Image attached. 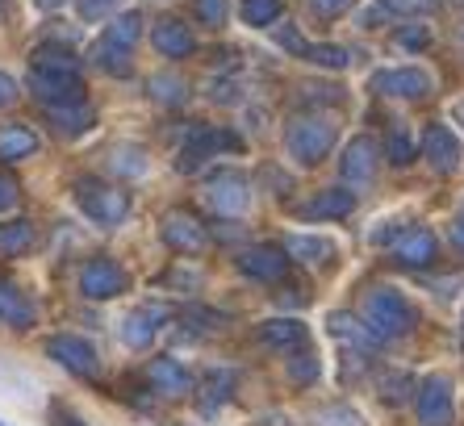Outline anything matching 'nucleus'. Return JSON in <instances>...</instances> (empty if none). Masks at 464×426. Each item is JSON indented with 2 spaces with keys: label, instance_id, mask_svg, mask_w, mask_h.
<instances>
[{
  "label": "nucleus",
  "instance_id": "f257e3e1",
  "mask_svg": "<svg viewBox=\"0 0 464 426\" xmlns=\"http://www.w3.org/2000/svg\"><path fill=\"white\" fill-rule=\"evenodd\" d=\"M364 326L377 334L381 343L385 339H401V334H411L419 326V314L406 297H401L398 288H368L364 293Z\"/></svg>",
  "mask_w": 464,
  "mask_h": 426
},
{
  "label": "nucleus",
  "instance_id": "f03ea898",
  "mask_svg": "<svg viewBox=\"0 0 464 426\" xmlns=\"http://www.w3.org/2000/svg\"><path fill=\"white\" fill-rule=\"evenodd\" d=\"M285 147H289V155L297 163L314 168V163H323L326 155H331V147H335V126L326 118H318V113L293 118L289 130H285Z\"/></svg>",
  "mask_w": 464,
  "mask_h": 426
},
{
  "label": "nucleus",
  "instance_id": "7ed1b4c3",
  "mask_svg": "<svg viewBox=\"0 0 464 426\" xmlns=\"http://www.w3.org/2000/svg\"><path fill=\"white\" fill-rule=\"evenodd\" d=\"M76 201L97 226H118V222H126V213H130L126 192L113 189V184H105V180H97V176H80L76 180Z\"/></svg>",
  "mask_w": 464,
  "mask_h": 426
},
{
  "label": "nucleus",
  "instance_id": "20e7f679",
  "mask_svg": "<svg viewBox=\"0 0 464 426\" xmlns=\"http://www.w3.org/2000/svg\"><path fill=\"white\" fill-rule=\"evenodd\" d=\"M222 150H243V139H238L235 130L193 126V130H188V139H184V147H180V160H176V168L188 176V171H197L201 163H209L214 155H222Z\"/></svg>",
  "mask_w": 464,
  "mask_h": 426
},
{
  "label": "nucleus",
  "instance_id": "39448f33",
  "mask_svg": "<svg viewBox=\"0 0 464 426\" xmlns=\"http://www.w3.org/2000/svg\"><path fill=\"white\" fill-rule=\"evenodd\" d=\"M80 293H84L88 301H113L126 293V272H121L118 259L109 256H97L88 259L84 267H80Z\"/></svg>",
  "mask_w": 464,
  "mask_h": 426
},
{
  "label": "nucleus",
  "instance_id": "423d86ee",
  "mask_svg": "<svg viewBox=\"0 0 464 426\" xmlns=\"http://www.w3.org/2000/svg\"><path fill=\"white\" fill-rule=\"evenodd\" d=\"M206 201H209V209L222 213V218H238V213L251 205V180L243 171H218L206 184Z\"/></svg>",
  "mask_w": 464,
  "mask_h": 426
},
{
  "label": "nucleus",
  "instance_id": "0eeeda50",
  "mask_svg": "<svg viewBox=\"0 0 464 426\" xmlns=\"http://www.w3.org/2000/svg\"><path fill=\"white\" fill-rule=\"evenodd\" d=\"M46 355H51L59 368H67L72 376H84V381H92L97 376V347L88 339H80V334H51L46 339Z\"/></svg>",
  "mask_w": 464,
  "mask_h": 426
},
{
  "label": "nucleus",
  "instance_id": "6e6552de",
  "mask_svg": "<svg viewBox=\"0 0 464 426\" xmlns=\"http://www.w3.org/2000/svg\"><path fill=\"white\" fill-rule=\"evenodd\" d=\"M160 235L172 251H184V256H197L209 243V230L201 226V218L193 209H168L160 222Z\"/></svg>",
  "mask_w": 464,
  "mask_h": 426
},
{
  "label": "nucleus",
  "instance_id": "1a4fd4ad",
  "mask_svg": "<svg viewBox=\"0 0 464 426\" xmlns=\"http://www.w3.org/2000/svg\"><path fill=\"white\" fill-rule=\"evenodd\" d=\"M30 92L43 105H72L84 101V80L80 72H46V67H30Z\"/></svg>",
  "mask_w": 464,
  "mask_h": 426
},
{
  "label": "nucleus",
  "instance_id": "9d476101",
  "mask_svg": "<svg viewBox=\"0 0 464 426\" xmlns=\"http://www.w3.org/2000/svg\"><path fill=\"white\" fill-rule=\"evenodd\" d=\"M414 405H419V422L422 426H452V418H456L452 381H448V376H427V381L419 384Z\"/></svg>",
  "mask_w": 464,
  "mask_h": 426
},
{
  "label": "nucleus",
  "instance_id": "9b49d317",
  "mask_svg": "<svg viewBox=\"0 0 464 426\" xmlns=\"http://www.w3.org/2000/svg\"><path fill=\"white\" fill-rule=\"evenodd\" d=\"M372 92L377 96H398V101H422V96H431V75L419 72V67L377 72L372 75Z\"/></svg>",
  "mask_w": 464,
  "mask_h": 426
},
{
  "label": "nucleus",
  "instance_id": "f8f14e48",
  "mask_svg": "<svg viewBox=\"0 0 464 426\" xmlns=\"http://www.w3.org/2000/svg\"><path fill=\"white\" fill-rule=\"evenodd\" d=\"M377 163H381V142L368 139V134H360V139L347 142L339 171H343L347 184H372V176H377Z\"/></svg>",
  "mask_w": 464,
  "mask_h": 426
},
{
  "label": "nucleus",
  "instance_id": "ddd939ff",
  "mask_svg": "<svg viewBox=\"0 0 464 426\" xmlns=\"http://www.w3.org/2000/svg\"><path fill=\"white\" fill-rule=\"evenodd\" d=\"M422 155H427V163H431L435 171H456L460 168V160H464V147H460V139H456L448 126H440V121H431L427 126V134H422Z\"/></svg>",
  "mask_w": 464,
  "mask_h": 426
},
{
  "label": "nucleus",
  "instance_id": "4468645a",
  "mask_svg": "<svg viewBox=\"0 0 464 426\" xmlns=\"http://www.w3.org/2000/svg\"><path fill=\"white\" fill-rule=\"evenodd\" d=\"M172 318L163 305H139V309H130L126 322H121V343L126 347H134V352H142V347H151L155 334H160V326Z\"/></svg>",
  "mask_w": 464,
  "mask_h": 426
},
{
  "label": "nucleus",
  "instance_id": "2eb2a0df",
  "mask_svg": "<svg viewBox=\"0 0 464 426\" xmlns=\"http://www.w3.org/2000/svg\"><path fill=\"white\" fill-rule=\"evenodd\" d=\"M147 384L160 397H184L193 393V373L180 360H172V355H160V360L147 363Z\"/></svg>",
  "mask_w": 464,
  "mask_h": 426
},
{
  "label": "nucleus",
  "instance_id": "dca6fc26",
  "mask_svg": "<svg viewBox=\"0 0 464 426\" xmlns=\"http://www.w3.org/2000/svg\"><path fill=\"white\" fill-rule=\"evenodd\" d=\"M238 267H243L251 280L276 285V280H285V272H289V256H285V247H247V251L238 256Z\"/></svg>",
  "mask_w": 464,
  "mask_h": 426
},
{
  "label": "nucleus",
  "instance_id": "f3484780",
  "mask_svg": "<svg viewBox=\"0 0 464 426\" xmlns=\"http://www.w3.org/2000/svg\"><path fill=\"white\" fill-rule=\"evenodd\" d=\"M435 251H440V243H435V235L427 230V226H411V230H401L398 243H393V259H398L401 267L435 264Z\"/></svg>",
  "mask_w": 464,
  "mask_h": 426
},
{
  "label": "nucleus",
  "instance_id": "a211bd4d",
  "mask_svg": "<svg viewBox=\"0 0 464 426\" xmlns=\"http://www.w3.org/2000/svg\"><path fill=\"white\" fill-rule=\"evenodd\" d=\"M151 43H155V51H160L163 59H188L193 46H197V38H193V30H188L180 17H160L155 30H151Z\"/></svg>",
  "mask_w": 464,
  "mask_h": 426
},
{
  "label": "nucleus",
  "instance_id": "6ab92c4d",
  "mask_svg": "<svg viewBox=\"0 0 464 426\" xmlns=\"http://www.w3.org/2000/svg\"><path fill=\"white\" fill-rule=\"evenodd\" d=\"M352 209H356V192H347V189H323V192H314L310 201L293 205V213L310 218V222H318V218H347Z\"/></svg>",
  "mask_w": 464,
  "mask_h": 426
},
{
  "label": "nucleus",
  "instance_id": "aec40b11",
  "mask_svg": "<svg viewBox=\"0 0 464 426\" xmlns=\"http://www.w3.org/2000/svg\"><path fill=\"white\" fill-rule=\"evenodd\" d=\"M0 322H5V326H17V331L34 326V301L5 276H0Z\"/></svg>",
  "mask_w": 464,
  "mask_h": 426
},
{
  "label": "nucleus",
  "instance_id": "412c9836",
  "mask_svg": "<svg viewBox=\"0 0 464 426\" xmlns=\"http://www.w3.org/2000/svg\"><path fill=\"white\" fill-rule=\"evenodd\" d=\"M38 134H34L30 126H22V121H9V126H0V160L5 163H17V160H30V155H38Z\"/></svg>",
  "mask_w": 464,
  "mask_h": 426
},
{
  "label": "nucleus",
  "instance_id": "4be33fe9",
  "mask_svg": "<svg viewBox=\"0 0 464 426\" xmlns=\"http://www.w3.org/2000/svg\"><path fill=\"white\" fill-rule=\"evenodd\" d=\"M46 118H51V126L63 134V139H76V134H84L88 126H92V109H88V101H72V105H46Z\"/></svg>",
  "mask_w": 464,
  "mask_h": 426
},
{
  "label": "nucleus",
  "instance_id": "5701e85b",
  "mask_svg": "<svg viewBox=\"0 0 464 426\" xmlns=\"http://www.w3.org/2000/svg\"><path fill=\"white\" fill-rule=\"evenodd\" d=\"M326 331H331V339H339V343H352V347H356V352H372V347H377V334L368 331L364 322H356L352 318V314H331V318H326Z\"/></svg>",
  "mask_w": 464,
  "mask_h": 426
},
{
  "label": "nucleus",
  "instance_id": "b1692460",
  "mask_svg": "<svg viewBox=\"0 0 464 426\" xmlns=\"http://www.w3.org/2000/svg\"><path fill=\"white\" fill-rule=\"evenodd\" d=\"M285 256L318 267V264H331V259H335V243H331V238H314V235H289L285 238Z\"/></svg>",
  "mask_w": 464,
  "mask_h": 426
},
{
  "label": "nucleus",
  "instance_id": "393cba45",
  "mask_svg": "<svg viewBox=\"0 0 464 426\" xmlns=\"http://www.w3.org/2000/svg\"><path fill=\"white\" fill-rule=\"evenodd\" d=\"M259 343H268L276 352H293V347H305V326L293 318H272L259 326Z\"/></svg>",
  "mask_w": 464,
  "mask_h": 426
},
{
  "label": "nucleus",
  "instance_id": "a878e982",
  "mask_svg": "<svg viewBox=\"0 0 464 426\" xmlns=\"http://www.w3.org/2000/svg\"><path fill=\"white\" fill-rule=\"evenodd\" d=\"M147 92H151V101L163 109H180L184 101H188V84H184L180 75H168V72L151 75V80H147Z\"/></svg>",
  "mask_w": 464,
  "mask_h": 426
},
{
  "label": "nucleus",
  "instance_id": "bb28decb",
  "mask_svg": "<svg viewBox=\"0 0 464 426\" xmlns=\"http://www.w3.org/2000/svg\"><path fill=\"white\" fill-rule=\"evenodd\" d=\"M30 67H46V72H80L76 54L67 51V46H59V43H43V46H34Z\"/></svg>",
  "mask_w": 464,
  "mask_h": 426
},
{
  "label": "nucleus",
  "instance_id": "cd10ccee",
  "mask_svg": "<svg viewBox=\"0 0 464 426\" xmlns=\"http://www.w3.org/2000/svg\"><path fill=\"white\" fill-rule=\"evenodd\" d=\"M139 38H142V13H121V17H113V25L105 30V43L121 46V51H134Z\"/></svg>",
  "mask_w": 464,
  "mask_h": 426
},
{
  "label": "nucleus",
  "instance_id": "c85d7f7f",
  "mask_svg": "<svg viewBox=\"0 0 464 426\" xmlns=\"http://www.w3.org/2000/svg\"><path fill=\"white\" fill-rule=\"evenodd\" d=\"M281 9H285V0H243V5H238V17L259 30V25L276 22V17H281Z\"/></svg>",
  "mask_w": 464,
  "mask_h": 426
},
{
  "label": "nucleus",
  "instance_id": "c756f323",
  "mask_svg": "<svg viewBox=\"0 0 464 426\" xmlns=\"http://www.w3.org/2000/svg\"><path fill=\"white\" fill-rule=\"evenodd\" d=\"M34 243V226L30 222H9L0 226V256H22Z\"/></svg>",
  "mask_w": 464,
  "mask_h": 426
},
{
  "label": "nucleus",
  "instance_id": "7c9ffc66",
  "mask_svg": "<svg viewBox=\"0 0 464 426\" xmlns=\"http://www.w3.org/2000/svg\"><path fill=\"white\" fill-rule=\"evenodd\" d=\"M130 51H121V46H113V43H105V38H101L97 43V51H92V63L101 67V72H109V75H130V59H126Z\"/></svg>",
  "mask_w": 464,
  "mask_h": 426
},
{
  "label": "nucleus",
  "instance_id": "2f4dec72",
  "mask_svg": "<svg viewBox=\"0 0 464 426\" xmlns=\"http://www.w3.org/2000/svg\"><path fill=\"white\" fill-rule=\"evenodd\" d=\"M230 389H235V373H209L206 384H201V393H206V414H214L222 402H230Z\"/></svg>",
  "mask_w": 464,
  "mask_h": 426
},
{
  "label": "nucleus",
  "instance_id": "473e14b6",
  "mask_svg": "<svg viewBox=\"0 0 464 426\" xmlns=\"http://www.w3.org/2000/svg\"><path fill=\"white\" fill-rule=\"evenodd\" d=\"M385 155L393 168H406V163H414V155H419V147H414V139L406 134L401 126L389 130V142H385Z\"/></svg>",
  "mask_w": 464,
  "mask_h": 426
},
{
  "label": "nucleus",
  "instance_id": "72a5a7b5",
  "mask_svg": "<svg viewBox=\"0 0 464 426\" xmlns=\"http://www.w3.org/2000/svg\"><path fill=\"white\" fill-rule=\"evenodd\" d=\"M302 59H310V63H318V67H331V72H343V67L352 63V51L323 43V46H305Z\"/></svg>",
  "mask_w": 464,
  "mask_h": 426
},
{
  "label": "nucleus",
  "instance_id": "f704fd0d",
  "mask_svg": "<svg viewBox=\"0 0 464 426\" xmlns=\"http://www.w3.org/2000/svg\"><path fill=\"white\" fill-rule=\"evenodd\" d=\"M109 168L118 171V176H142V171H147V155H142L139 147H113Z\"/></svg>",
  "mask_w": 464,
  "mask_h": 426
},
{
  "label": "nucleus",
  "instance_id": "c9c22d12",
  "mask_svg": "<svg viewBox=\"0 0 464 426\" xmlns=\"http://www.w3.org/2000/svg\"><path fill=\"white\" fill-rule=\"evenodd\" d=\"M318 373H323V368H318V355H314V352H297L289 360V376L297 384H314V381H318Z\"/></svg>",
  "mask_w": 464,
  "mask_h": 426
},
{
  "label": "nucleus",
  "instance_id": "e433bc0d",
  "mask_svg": "<svg viewBox=\"0 0 464 426\" xmlns=\"http://www.w3.org/2000/svg\"><path fill=\"white\" fill-rule=\"evenodd\" d=\"M318 426H364V418L352 405H326V410H318Z\"/></svg>",
  "mask_w": 464,
  "mask_h": 426
},
{
  "label": "nucleus",
  "instance_id": "4c0bfd02",
  "mask_svg": "<svg viewBox=\"0 0 464 426\" xmlns=\"http://www.w3.org/2000/svg\"><path fill=\"white\" fill-rule=\"evenodd\" d=\"M180 318L188 322L193 331H218V326L227 322V318H222V314H214V309H197V305H193V309H184Z\"/></svg>",
  "mask_w": 464,
  "mask_h": 426
},
{
  "label": "nucleus",
  "instance_id": "58836bf2",
  "mask_svg": "<svg viewBox=\"0 0 464 426\" xmlns=\"http://www.w3.org/2000/svg\"><path fill=\"white\" fill-rule=\"evenodd\" d=\"M197 17H201V25L218 30L227 22V0H197Z\"/></svg>",
  "mask_w": 464,
  "mask_h": 426
},
{
  "label": "nucleus",
  "instance_id": "ea45409f",
  "mask_svg": "<svg viewBox=\"0 0 464 426\" xmlns=\"http://www.w3.org/2000/svg\"><path fill=\"white\" fill-rule=\"evenodd\" d=\"M302 101H310V105H339L343 101V88H331V84H305L302 88Z\"/></svg>",
  "mask_w": 464,
  "mask_h": 426
},
{
  "label": "nucleus",
  "instance_id": "a19ab883",
  "mask_svg": "<svg viewBox=\"0 0 464 426\" xmlns=\"http://www.w3.org/2000/svg\"><path fill=\"white\" fill-rule=\"evenodd\" d=\"M440 0H381V9L389 13H401V17H411V13H431Z\"/></svg>",
  "mask_w": 464,
  "mask_h": 426
},
{
  "label": "nucleus",
  "instance_id": "79ce46f5",
  "mask_svg": "<svg viewBox=\"0 0 464 426\" xmlns=\"http://www.w3.org/2000/svg\"><path fill=\"white\" fill-rule=\"evenodd\" d=\"M393 38H398V46H406V51H422V46L431 43L427 25H406V30H398Z\"/></svg>",
  "mask_w": 464,
  "mask_h": 426
},
{
  "label": "nucleus",
  "instance_id": "37998d69",
  "mask_svg": "<svg viewBox=\"0 0 464 426\" xmlns=\"http://www.w3.org/2000/svg\"><path fill=\"white\" fill-rule=\"evenodd\" d=\"M406 393H411V376H385V381H381V397H385V402H406Z\"/></svg>",
  "mask_w": 464,
  "mask_h": 426
},
{
  "label": "nucleus",
  "instance_id": "c03bdc74",
  "mask_svg": "<svg viewBox=\"0 0 464 426\" xmlns=\"http://www.w3.org/2000/svg\"><path fill=\"white\" fill-rule=\"evenodd\" d=\"M17 192H22L17 180H13L9 171H0V213H9L13 205H17Z\"/></svg>",
  "mask_w": 464,
  "mask_h": 426
},
{
  "label": "nucleus",
  "instance_id": "a18cd8bd",
  "mask_svg": "<svg viewBox=\"0 0 464 426\" xmlns=\"http://www.w3.org/2000/svg\"><path fill=\"white\" fill-rule=\"evenodd\" d=\"M356 5V0H310V9L318 13V17H339V13H347Z\"/></svg>",
  "mask_w": 464,
  "mask_h": 426
},
{
  "label": "nucleus",
  "instance_id": "49530a36",
  "mask_svg": "<svg viewBox=\"0 0 464 426\" xmlns=\"http://www.w3.org/2000/svg\"><path fill=\"white\" fill-rule=\"evenodd\" d=\"M276 43H281L285 51H293V54H305V46H310V43L302 38V34L289 30V25H285V30H276Z\"/></svg>",
  "mask_w": 464,
  "mask_h": 426
},
{
  "label": "nucleus",
  "instance_id": "de8ad7c7",
  "mask_svg": "<svg viewBox=\"0 0 464 426\" xmlns=\"http://www.w3.org/2000/svg\"><path fill=\"white\" fill-rule=\"evenodd\" d=\"M51 426H88V422L67 405H51Z\"/></svg>",
  "mask_w": 464,
  "mask_h": 426
},
{
  "label": "nucleus",
  "instance_id": "09e8293b",
  "mask_svg": "<svg viewBox=\"0 0 464 426\" xmlns=\"http://www.w3.org/2000/svg\"><path fill=\"white\" fill-rule=\"evenodd\" d=\"M17 96H22V92H17V80L0 72V109H9L13 101H17Z\"/></svg>",
  "mask_w": 464,
  "mask_h": 426
},
{
  "label": "nucleus",
  "instance_id": "8fccbe9b",
  "mask_svg": "<svg viewBox=\"0 0 464 426\" xmlns=\"http://www.w3.org/2000/svg\"><path fill=\"white\" fill-rule=\"evenodd\" d=\"M80 9H84V17H101V13L109 9V0H84Z\"/></svg>",
  "mask_w": 464,
  "mask_h": 426
},
{
  "label": "nucleus",
  "instance_id": "3c124183",
  "mask_svg": "<svg viewBox=\"0 0 464 426\" xmlns=\"http://www.w3.org/2000/svg\"><path fill=\"white\" fill-rule=\"evenodd\" d=\"M448 235H452V247H456V251H464V218H456Z\"/></svg>",
  "mask_w": 464,
  "mask_h": 426
},
{
  "label": "nucleus",
  "instance_id": "603ef678",
  "mask_svg": "<svg viewBox=\"0 0 464 426\" xmlns=\"http://www.w3.org/2000/svg\"><path fill=\"white\" fill-rule=\"evenodd\" d=\"M34 5H38V9H46V13H51V9H59L63 0H34Z\"/></svg>",
  "mask_w": 464,
  "mask_h": 426
},
{
  "label": "nucleus",
  "instance_id": "864d4df0",
  "mask_svg": "<svg viewBox=\"0 0 464 426\" xmlns=\"http://www.w3.org/2000/svg\"><path fill=\"white\" fill-rule=\"evenodd\" d=\"M456 121H460V126H464V101H460V105H456Z\"/></svg>",
  "mask_w": 464,
  "mask_h": 426
},
{
  "label": "nucleus",
  "instance_id": "5fc2aeb1",
  "mask_svg": "<svg viewBox=\"0 0 464 426\" xmlns=\"http://www.w3.org/2000/svg\"><path fill=\"white\" fill-rule=\"evenodd\" d=\"M0 426H5V422H0Z\"/></svg>",
  "mask_w": 464,
  "mask_h": 426
},
{
  "label": "nucleus",
  "instance_id": "6e6d98bb",
  "mask_svg": "<svg viewBox=\"0 0 464 426\" xmlns=\"http://www.w3.org/2000/svg\"><path fill=\"white\" fill-rule=\"evenodd\" d=\"M460 322H464V318H460Z\"/></svg>",
  "mask_w": 464,
  "mask_h": 426
}]
</instances>
